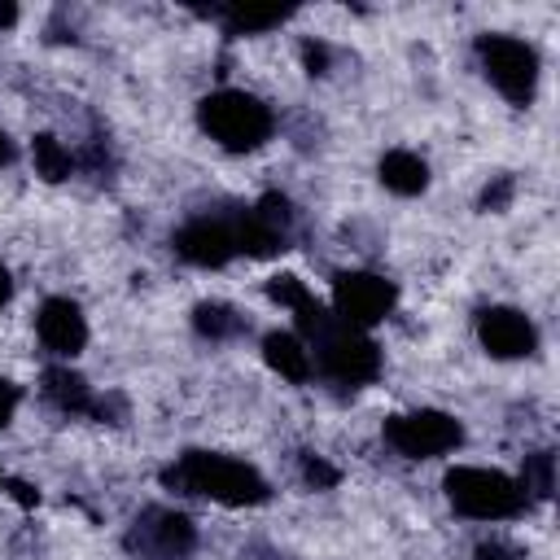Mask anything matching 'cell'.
Masks as SVG:
<instances>
[{"label":"cell","mask_w":560,"mask_h":560,"mask_svg":"<svg viewBox=\"0 0 560 560\" xmlns=\"http://www.w3.org/2000/svg\"><path fill=\"white\" fill-rule=\"evenodd\" d=\"M267 298L293 311L298 337L306 341L311 363H315L319 376H328L341 389H359V385H372L381 376V346L363 328L337 319L324 302H315V293L298 276H289V271L271 276L267 280Z\"/></svg>","instance_id":"cell-1"},{"label":"cell","mask_w":560,"mask_h":560,"mask_svg":"<svg viewBox=\"0 0 560 560\" xmlns=\"http://www.w3.org/2000/svg\"><path fill=\"white\" fill-rule=\"evenodd\" d=\"M284 245H289V236L276 232L254 206L201 210L171 232V249L188 267H223L232 258H271Z\"/></svg>","instance_id":"cell-2"},{"label":"cell","mask_w":560,"mask_h":560,"mask_svg":"<svg viewBox=\"0 0 560 560\" xmlns=\"http://www.w3.org/2000/svg\"><path fill=\"white\" fill-rule=\"evenodd\" d=\"M158 481L171 494L210 499L223 508H258L271 499V481L254 464L219 455V451H184L158 472Z\"/></svg>","instance_id":"cell-3"},{"label":"cell","mask_w":560,"mask_h":560,"mask_svg":"<svg viewBox=\"0 0 560 560\" xmlns=\"http://www.w3.org/2000/svg\"><path fill=\"white\" fill-rule=\"evenodd\" d=\"M197 122L228 153H254L276 136L271 105L258 101L254 92H241V88H219V92L201 96L197 101Z\"/></svg>","instance_id":"cell-4"},{"label":"cell","mask_w":560,"mask_h":560,"mask_svg":"<svg viewBox=\"0 0 560 560\" xmlns=\"http://www.w3.org/2000/svg\"><path fill=\"white\" fill-rule=\"evenodd\" d=\"M442 490L451 499V508L468 521H512L529 508L525 490L516 477L499 472V468H477V464H459L442 477Z\"/></svg>","instance_id":"cell-5"},{"label":"cell","mask_w":560,"mask_h":560,"mask_svg":"<svg viewBox=\"0 0 560 560\" xmlns=\"http://www.w3.org/2000/svg\"><path fill=\"white\" fill-rule=\"evenodd\" d=\"M477 61L486 70V79L494 83V92L508 105H529L538 92V52L534 44H525L521 35H503V31H486L477 35Z\"/></svg>","instance_id":"cell-6"},{"label":"cell","mask_w":560,"mask_h":560,"mask_svg":"<svg viewBox=\"0 0 560 560\" xmlns=\"http://www.w3.org/2000/svg\"><path fill=\"white\" fill-rule=\"evenodd\" d=\"M127 551L136 560H192L197 551V525L188 512L179 508H166V503H153V508H140L131 529H127Z\"/></svg>","instance_id":"cell-7"},{"label":"cell","mask_w":560,"mask_h":560,"mask_svg":"<svg viewBox=\"0 0 560 560\" xmlns=\"http://www.w3.org/2000/svg\"><path fill=\"white\" fill-rule=\"evenodd\" d=\"M385 446H394L402 459H433L446 455L464 442V424L451 411L438 407H420V411H398L381 424Z\"/></svg>","instance_id":"cell-8"},{"label":"cell","mask_w":560,"mask_h":560,"mask_svg":"<svg viewBox=\"0 0 560 560\" xmlns=\"http://www.w3.org/2000/svg\"><path fill=\"white\" fill-rule=\"evenodd\" d=\"M398 302V284L376 276V271H337L332 276V315L354 324V328H372L381 324Z\"/></svg>","instance_id":"cell-9"},{"label":"cell","mask_w":560,"mask_h":560,"mask_svg":"<svg viewBox=\"0 0 560 560\" xmlns=\"http://www.w3.org/2000/svg\"><path fill=\"white\" fill-rule=\"evenodd\" d=\"M477 341L490 359H525L538 350V328L516 306H481L477 311Z\"/></svg>","instance_id":"cell-10"},{"label":"cell","mask_w":560,"mask_h":560,"mask_svg":"<svg viewBox=\"0 0 560 560\" xmlns=\"http://www.w3.org/2000/svg\"><path fill=\"white\" fill-rule=\"evenodd\" d=\"M35 332H39V346L66 363L88 346V319H83L79 302H70V298H44V306L35 315Z\"/></svg>","instance_id":"cell-11"},{"label":"cell","mask_w":560,"mask_h":560,"mask_svg":"<svg viewBox=\"0 0 560 560\" xmlns=\"http://www.w3.org/2000/svg\"><path fill=\"white\" fill-rule=\"evenodd\" d=\"M39 394L61 411V416H92L96 389L88 385L83 372H74L70 363H48L39 376Z\"/></svg>","instance_id":"cell-12"},{"label":"cell","mask_w":560,"mask_h":560,"mask_svg":"<svg viewBox=\"0 0 560 560\" xmlns=\"http://www.w3.org/2000/svg\"><path fill=\"white\" fill-rule=\"evenodd\" d=\"M262 359L271 372H280L289 385H306L315 376V363H311V350L298 332H267L262 337Z\"/></svg>","instance_id":"cell-13"},{"label":"cell","mask_w":560,"mask_h":560,"mask_svg":"<svg viewBox=\"0 0 560 560\" xmlns=\"http://www.w3.org/2000/svg\"><path fill=\"white\" fill-rule=\"evenodd\" d=\"M376 175H381V184H385L394 197H420V192L429 188V162H424L420 153H411V149H389V153L381 158Z\"/></svg>","instance_id":"cell-14"},{"label":"cell","mask_w":560,"mask_h":560,"mask_svg":"<svg viewBox=\"0 0 560 560\" xmlns=\"http://www.w3.org/2000/svg\"><path fill=\"white\" fill-rule=\"evenodd\" d=\"M192 332L206 337V341H236L249 332V315H241L236 306L228 302H197L192 306Z\"/></svg>","instance_id":"cell-15"},{"label":"cell","mask_w":560,"mask_h":560,"mask_svg":"<svg viewBox=\"0 0 560 560\" xmlns=\"http://www.w3.org/2000/svg\"><path fill=\"white\" fill-rule=\"evenodd\" d=\"M289 13H293V9H245V4L206 9V18H214L228 39H236V35H262V31L280 26V22H289Z\"/></svg>","instance_id":"cell-16"},{"label":"cell","mask_w":560,"mask_h":560,"mask_svg":"<svg viewBox=\"0 0 560 560\" xmlns=\"http://www.w3.org/2000/svg\"><path fill=\"white\" fill-rule=\"evenodd\" d=\"M31 158H35V171L48 179V184H57V179H66L79 162H74V153L57 140V136H48V131H39L35 140H31Z\"/></svg>","instance_id":"cell-17"},{"label":"cell","mask_w":560,"mask_h":560,"mask_svg":"<svg viewBox=\"0 0 560 560\" xmlns=\"http://www.w3.org/2000/svg\"><path fill=\"white\" fill-rule=\"evenodd\" d=\"M521 490L525 499L534 503H547L551 490H556V451H529L525 464H521Z\"/></svg>","instance_id":"cell-18"},{"label":"cell","mask_w":560,"mask_h":560,"mask_svg":"<svg viewBox=\"0 0 560 560\" xmlns=\"http://www.w3.org/2000/svg\"><path fill=\"white\" fill-rule=\"evenodd\" d=\"M298 472H302V481H306L311 490H332V486L341 481V468L328 464V459L315 455V451H298Z\"/></svg>","instance_id":"cell-19"},{"label":"cell","mask_w":560,"mask_h":560,"mask_svg":"<svg viewBox=\"0 0 560 560\" xmlns=\"http://www.w3.org/2000/svg\"><path fill=\"white\" fill-rule=\"evenodd\" d=\"M512 197H516V175H490V184L481 188V197H477V210H486V214H503L508 206H512Z\"/></svg>","instance_id":"cell-20"},{"label":"cell","mask_w":560,"mask_h":560,"mask_svg":"<svg viewBox=\"0 0 560 560\" xmlns=\"http://www.w3.org/2000/svg\"><path fill=\"white\" fill-rule=\"evenodd\" d=\"M127 416H131L127 398H122V394H114V389H105V394H96V402H92V416H88V420H101V424H122Z\"/></svg>","instance_id":"cell-21"},{"label":"cell","mask_w":560,"mask_h":560,"mask_svg":"<svg viewBox=\"0 0 560 560\" xmlns=\"http://www.w3.org/2000/svg\"><path fill=\"white\" fill-rule=\"evenodd\" d=\"M302 66H306V74H328L332 70V48L324 39H302Z\"/></svg>","instance_id":"cell-22"},{"label":"cell","mask_w":560,"mask_h":560,"mask_svg":"<svg viewBox=\"0 0 560 560\" xmlns=\"http://www.w3.org/2000/svg\"><path fill=\"white\" fill-rule=\"evenodd\" d=\"M472 560H521V551L508 547V542H499V538H481L472 547Z\"/></svg>","instance_id":"cell-23"},{"label":"cell","mask_w":560,"mask_h":560,"mask_svg":"<svg viewBox=\"0 0 560 560\" xmlns=\"http://www.w3.org/2000/svg\"><path fill=\"white\" fill-rule=\"evenodd\" d=\"M18 402H22V389L9 381V376H0V429L13 420V411H18Z\"/></svg>","instance_id":"cell-24"},{"label":"cell","mask_w":560,"mask_h":560,"mask_svg":"<svg viewBox=\"0 0 560 560\" xmlns=\"http://www.w3.org/2000/svg\"><path fill=\"white\" fill-rule=\"evenodd\" d=\"M4 486H9V494H13L22 508H35V503H39V490H35L31 481H18V477L9 481V477H4Z\"/></svg>","instance_id":"cell-25"},{"label":"cell","mask_w":560,"mask_h":560,"mask_svg":"<svg viewBox=\"0 0 560 560\" xmlns=\"http://www.w3.org/2000/svg\"><path fill=\"white\" fill-rule=\"evenodd\" d=\"M18 158V149H13V140H9V131L0 127V166H9Z\"/></svg>","instance_id":"cell-26"},{"label":"cell","mask_w":560,"mask_h":560,"mask_svg":"<svg viewBox=\"0 0 560 560\" xmlns=\"http://www.w3.org/2000/svg\"><path fill=\"white\" fill-rule=\"evenodd\" d=\"M9 298H13V276H9V267L0 262V306H4Z\"/></svg>","instance_id":"cell-27"},{"label":"cell","mask_w":560,"mask_h":560,"mask_svg":"<svg viewBox=\"0 0 560 560\" xmlns=\"http://www.w3.org/2000/svg\"><path fill=\"white\" fill-rule=\"evenodd\" d=\"M18 22V4H0V26H13Z\"/></svg>","instance_id":"cell-28"},{"label":"cell","mask_w":560,"mask_h":560,"mask_svg":"<svg viewBox=\"0 0 560 560\" xmlns=\"http://www.w3.org/2000/svg\"><path fill=\"white\" fill-rule=\"evenodd\" d=\"M0 486H4V468H0Z\"/></svg>","instance_id":"cell-29"}]
</instances>
